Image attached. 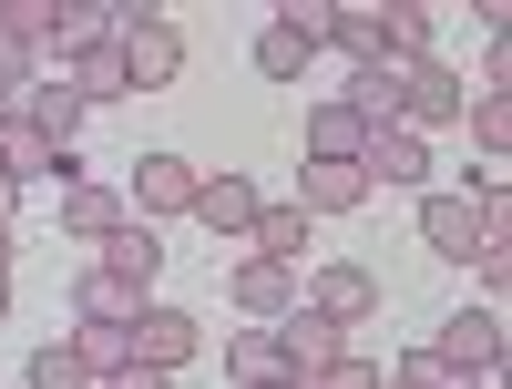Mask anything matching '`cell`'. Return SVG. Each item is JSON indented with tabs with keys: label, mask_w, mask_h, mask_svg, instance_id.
Returning a JSON list of instances; mask_svg holds the SVG:
<instances>
[{
	"label": "cell",
	"mask_w": 512,
	"mask_h": 389,
	"mask_svg": "<svg viewBox=\"0 0 512 389\" xmlns=\"http://www.w3.org/2000/svg\"><path fill=\"white\" fill-rule=\"evenodd\" d=\"M93 256H103V267H123V277H144V287H154V267H164V236H154V226H134V215H123V226H113V236H103Z\"/></svg>",
	"instance_id": "22"
},
{
	"label": "cell",
	"mask_w": 512,
	"mask_h": 389,
	"mask_svg": "<svg viewBox=\"0 0 512 389\" xmlns=\"http://www.w3.org/2000/svg\"><path fill=\"white\" fill-rule=\"evenodd\" d=\"M113 226H123V195H113V185H62V236L103 246Z\"/></svg>",
	"instance_id": "20"
},
{
	"label": "cell",
	"mask_w": 512,
	"mask_h": 389,
	"mask_svg": "<svg viewBox=\"0 0 512 389\" xmlns=\"http://www.w3.org/2000/svg\"><path fill=\"white\" fill-rule=\"evenodd\" d=\"M328 52H349V72L390 62V52H379V11H369V0H349V11H328Z\"/></svg>",
	"instance_id": "24"
},
{
	"label": "cell",
	"mask_w": 512,
	"mask_h": 389,
	"mask_svg": "<svg viewBox=\"0 0 512 389\" xmlns=\"http://www.w3.org/2000/svg\"><path fill=\"white\" fill-rule=\"evenodd\" d=\"M461 103H472V82H461L451 62H410V72H400V134L431 144L441 123H461Z\"/></svg>",
	"instance_id": "4"
},
{
	"label": "cell",
	"mask_w": 512,
	"mask_h": 389,
	"mask_svg": "<svg viewBox=\"0 0 512 389\" xmlns=\"http://www.w3.org/2000/svg\"><path fill=\"white\" fill-rule=\"evenodd\" d=\"M256 205H267V195H256L246 175H195V205H185V215H195L205 236H246V226H256Z\"/></svg>",
	"instance_id": "15"
},
{
	"label": "cell",
	"mask_w": 512,
	"mask_h": 389,
	"mask_svg": "<svg viewBox=\"0 0 512 389\" xmlns=\"http://www.w3.org/2000/svg\"><path fill=\"white\" fill-rule=\"evenodd\" d=\"M338 103H349L369 134H379V123H400V72H390V62H369V72H349V93H338Z\"/></svg>",
	"instance_id": "23"
},
{
	"label": "cell",
	"mask_w": 512,
	"mask_h": 389,
	"mask_svg": "<svg viewBox=\"0 0 512 389\" xmlns=\"http://www.w3.org/2000/svg\"><path fill=\"white\" fill-rule=\"evenodd\" d=\"M226 297H236V318H246V328H277V318L297 308V277H287V267H267V256H236Z\"/></svg>",
	"instance_id": "12"
},
{
	"label": "cell",
	"mask_w": 512,
	"mask_h": 389,
	"mask_svg": "<svg viewBox=\"0 0 512 389\" xmlns=\"http://www.w3.org/2000/svg\"><path fill=\"white\" fill-rule=\"evenodd\" d=\"M359 144H369V123L338 103V93H318L308 103V164H359Z\"/></svg>",
	"instance_id": "17"
},
{
	"label": "cell",
	"mask_w": 512,
	"mask_h": 389,
	"mask_svg": "<svg viewBox=\"0 0 512 389\" xmlns=\"http://www.w3.org/2000/svg\"><path fill=\"white\" fill-rule=\"evenodd\" d=\"M72 359L93 369V379H113V369L134 359V349H123V328H72Z\"/></svg>",
	"instance_id": "27"
},
{
	"label": "cell",
	"mask_w": 512,
	"mask_h": 389,
	"mask_svg": "<svg viewBox=\"0 0 512 389\" xmlns=\"http://www.w3.org/2000/svg\"><path fill=\"white\" fill-rule=\"evenodd\" d=\"M41 41H52V0H0V103L41 82Z\"/></svg>",
	"instance_id": "8"
},
{
	"label": "cell",
	"mask_w": 512,
	"mask_h": 389,
	"mask_svg": "<svg viewBox=\"0 0 512 389\" xmlns=\"http://www.w3.org/2000/svg\"><path fill=\"white\" fill-rule=\"evenodd\" d=\"M93 389H175V379H154V369H134V359H123L113 379H93Z\"/></svg>",
	"instance_id": "29"
},
{
	"label": "cell",
	"mask_w": 512,
	"mask_h": 389,
	"mask_svg": "<svg viewBox=\"0 0 512 389\" xmlns=\"http://www.w3.org/2000/svg\"><path fill=\"white\" fill-rule=\"evenodd\" d=\"M113 62L134 93H164V82L185 72V31L164 21V11H134V0H113Z\"/></svg>",
	"instance_id": "1"
},
{
	"label": "cell",
	"mask_w": 512,
	"mask_h": 389,
	"mask_svg": "<svg viewBox=\"0 0 512 389\" xmlns=\"http://www.w3.org/2000/svg\"><path fill=\"white\" fill-rule=\"evenodd\" d=\"M31 389H93V369L72 359V338H52V349H31Z\"/></svg>",
	"instance_id": "26"
},
{
	"label": "cell",
	"mask_w": 512,
	"mask_h": 389,
	"mask_svg": "<svg viewBox=\"0 0 512 389\" xmlns=\"http://www.w3.org/2000/svg\"><path fill=\"white\" fill-rule=\"evenodd\" d=\"M256 256H267V267H287V277H308V215L297 205H256Z\"/></svg>",
	"instance_id": "19"
},
{
	"label": "cell",
	"mask_w": 512,
	"mask_h": 389,
	"mask_svg": "<svg viewBox=\"0 0 512 389\" xmlns=\"http://www.w3.org/2000/svg\"><path fill=\"white\" fill-rule=\"evenodd\" d=\"M113 41V0H52V41H41V62H82V52H103Z\"/></svg>",
	"instance_id": "13"
},
{
	"label": "cell",
	"mask_w": 512,
	"mask_h": 389,
	"mask_svg": "<svg viewBox=\"0 0 512 389\" xmlns=\"http://www.w3.org/2000/svg\"><path fill=\"white\" fill-rule=\"evenodd\" d=\"M123 349H134V369H154V379H175L195 349H205V318L195 308H144L134 328H123Z\"/></svg>",
	"instance_id": "5"
},
{
	"label": "cell",
	"mask_w": 512,
	"mask_h": 389,
	"mask_svg": "<svg viewBox=\"0 0 512 389\" xmlns=\"http://www.w3.org/2000/svg\"><path fill=\"white\" fill-rule=\"evenodd\" d=\"M185 205H195V164H185V154H144L134 185H123V215L164 236V215H185Z\"/></svg>",
	"instance_id": "7"
},
{
	"label": "cell",
	"mask_w": 512,
	"mask_h": 389,
	"mask_svg": "<svg viewBox=\"0 0 512 389\" xmlns=\"http://www.w3.org/2000/svg\"><path fill=\"white\" fill-rule=\"evenodd\" d=\"M461 123H472L482 164H502V154H512V93H472V103H461Z\"/></svg>",
	"instance_id": "25"
},
{
	"label": "cell",
	"mask_w": 512,
	"mask_h": 389,
	"mask_svg": "<svg viewBox=\"0 0 512 389\" xmlns=\"http://www.w3.org/2000/svg\"><path fill=\"white\" fill-rule=\"evenodd\" d=\"M297 287H308V297H297V308H318L328 328H359V318L379 308V277L359 267V256H328V267H308Z\"/></svg>",
	"instance_id": "6"
},
{
	"label": "cell",
	"mask_w": 512,
	"mask_h": 389,
	"mask_svg": "<svg viewBox=\"0 0 512 389\" xmlns=\"http://www.w3.org/2000/svg\"><path fill=\"white\" fill-rule=\"evenodd\" d=\"M62 93H72L82 113H93V103H123V93H134V82H123V62H113V41H103V52H82V62H62Z\"/></svg>",
	"instance_id": "21"
},
{
	"label": "cell",
	"mask_w": 512,
	"mask_h": 389,
	"mask_svg": "<svg viewBox=\"0 0 512 389\" xmlns=\"http://www.w3.org/2000/svg\"><path fill=\"white\" fill-rule=\"evenodd\" d=\"M420 246L472 267V246H482V205L461 195V185H431V195H420Z\"/></svg>",
	"instance_id": "10"
},
{
	"label": "cell",
	"mask_w": 512,
	"mask_h": 389,
	"mask_svg": "<svg viewBox=\"0 0 512 389\" xmlns=\"http://www.w3.org/2000/svg\"><path fill=\"white\" fill-rule=\"evenodd\" d=\"M287 205H297V215L318 226V215H359V205H369V185H359V164H308Z\"/></svg>",
	"instance_id": "16"
},
{
	"label": "cell",
	"mask_w": 512,
	"mask_h": 389,
	"mask_svg": "<svg viewBox=\"0 0 512 389\" xmlns=\"http://www.w3.org/2000/svg\"><path fill=\"white\" fill-rule=\"evenodd\" d=\"M0 318H11V277H0Z\"/></svg>",
	"instance_id": "31"
},
{
	"label": "cell",
	"mask_w": 512,
	"mask_h": 389,
	"mask_svg": "<svg viewBox=\"0 0 512 389\" xmlns=\"http://www.w3.org/2000/svg\"><path fill=\"white\" fill-rule=\"evenodd\" d=\"M11 205H21V185H11V175H0V226H11Z\"/></svg>",
	"instance_id": "30"
},
{
	"label": "cell",
	"mask_w": 512,
	"mask_h": 389,
	"mask_svg": "<svg viewBox=\"0 0 512 389\" xmlns=\"http://www.w3.org/2000/svg\"><path fill=\"white\" fill-rule=\"evenodd\" d=\"M277 349H287V379L308 389V379H318L338 349H349V328H328L318 308H287V318H277Z\"/></svg>",
	"instance_id": "14"
},
{
	"label": "cell",
	"mask_w": 512,
	"mask_h": 389,
	"mask_svg": "<svg viewBox=\"0 0 512 389\" xmlns=\"http://www.w3.org/2000/svg\"><path fill=\"white\" fill-rule=\"evenodd\" d=\"M431 359H441V369H451L461 389H482V379L502 369V308H461V318H441Z\"/></svg>",
	"instance_id": "3"
},
{
	"label": "cell",
	"mask_w": 512,
	"mask_h": 389,
	"mask_svg": "<svg viewBox=\"0 0 512 389\" xmlns=\"http://www.w3.org/2000/svg\"><path fill=\"white\" fill-rule=\"evenodd\" d=\"M308 389H390V369H369L359 349H338V359H328V369H318Z\"/></svg>",
	"instance_id": "28"
},
{
	"label": "cell",
	"mask_w": 512,
	"mask_h": 389,
	"mask_svg": "<svg viewBox=\"0 0 512 389\" xmlns=\"http://www.w3.org/2000/svg\"><path fill=\"white\" fill-rule=\"evenodd\" d=\"M328 52V0H287V11L267 21V31H256V72H267V82H308V62Z\"/></svg>",
	"instance_id": "2"
},
{
	"label": "cell",
	"mask_w": 512,
	"mask_h": 389,
	"mask_svg": "<svg viewBox=\"0 0 512 389\" xmlns=\"http://www.w3.org/2000/svg\"><path fill=\"white\" fill-rule=\"evenodd\" d=\"M72 308H82V328H134V318L154 308V297H144V277H123V267H103V256H82Z\"/></svg>",
	"instance_id": "9"
},
{
	"label": "cell",
	"mask_w": 512,
	"mask_h": 389,
	"mask_svg": "<svg viewBox=\"0 0 512 389\" xmlns=\"http://www.w3.org/2000/svg\"><path fill=\"white\" fill-rule=\"evenodd\" d=\"M226 379H236V389H297V379H287V349H277V328L226 338Z\"/></svg>",
	"instance_id": "18"
},
{
	"label": "cell",
	"mask_w": 512,
	"mask_h": 389,
	"mask_svg": "<svg viewBox=\"0 0 512 389\" xmlns=\"http://www.w3.org/2000/svg\"><path fill=\"white\" fill-rule=\"evenodd\" d=\"M359 185H369V195H379V185H431V144L400 134V123H379V134L359 144Z\"/></svg>",
	"instance_id": "11"
},
{
	"label": "cell",
	"mask_w": 512,
	"mask_h": 389,
	"mask_svg": "<svg viewBox=\"0 0 512 389\" xmlns=\"http://www.w3.org/2000/svg\"><path fill=\"white\" fill-rule=\"evenodd\" d=\"M0 123H11V103H0Z\"/></svg>",
	"instance_id": "32"
}]
</instances>
